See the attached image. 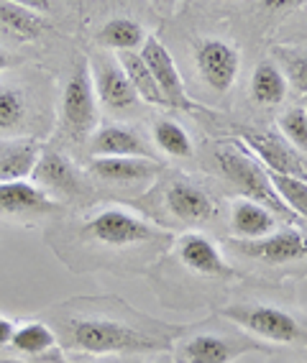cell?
Listing matches in <instances>:
<instances>
[{
	"label": "cell",
	"mask_w": 307,
	"mask_h": 363,
	"mask_svg": "<svg viewBox=\"0 0 307 363\" xmlns=\"http://www.w3.org/2000/svg\"><path fill=\"white\" fill-rule=\"evenodd\" d=\"M52 330L65 350L85 356L169 353L182 325L164 323L121 297H77L52 312Z\"/></svg>",
	"instance_id": "6da1fadb"
},
{
	"label": "cell",
	"mask_w": 307,
	"mask_h": 363,
	"mask_svg": "<svg viewBox=\"0 0 307 363\" xmlns=\"http://www.w3.org/2000/svg\"><path fill=\"white\" fill-rule=\"evenodd\" d=\"M77 238L105 261H133L136 272H144L151 261L169 251L174 243V230L162 228L133 210L103 208L79 223Z\"/></svg>",
	"instance_id": "7a4b0ae2"
},
{
	"label": "cell",
	"mask_w": 307,
	"mask_h": 363,
	"mask_svg": "<svg viewBox=\"0 0 307 363\" xmlns=\"http://www.w3.org/2000/svg\"><path fill=\"white\" fill-rule=\"evenodd\" d=\"M246 353L274 356V348L243 333L238 325H233L218 312L200 323L182 325L169 350L174 363H233Z\"/></svg>",
	"instance_id": "3957f363"
},
{
	"label": "cell",
	"mask_w": 307,
	"mask_h": 363,
	"mask_svg": "<svg viewBox=\"0 0 307 363\" xmlns=\"http://www.w3.org/2000/svg\"><path fill=\"white\" fill-rule=\"evenodd\" d=\"M218 315L267 345L307 348V312L294 302L246 294L230 299L228 305L218 310Z\"/></svg>",
	"instance_id": "277c9868"
},
{
	"label": "cell",
	"mask_w": 307,
	"mask_h": 363,
	"mask_svg": "<svg viewBox=\"0 0 307 363\" xmlns=\"http://www.w3.org/2000/svg\"><path fill=\"white\" fill-rule=\"evenodd\" d=\"M169 251L174 274H184L187 281H200L208 299H216L221 289L238 279V269L225 259L221 246L200 230H187L177 235Z\"/></svg>",
	"instance_id": "5b68a950"
},
{
	"label": "cell",
	"mask_w": 307,
	"mask_h": 363,
	"mask_svg": "<svg viewBox=\"0 0 307 363\" xmlns=\"http://www.w3.org/2000/svg\"><path fill=\"white\" fill-rule=\"evenodd\" d=\"M216 162L221 174L225 182H230L241 197L254 202H262L269 210H274L277 215H281L289 225H300V218L281 202V197L277 195L274 184L269 179V172L259 164L254 154H251L241 141H225L218 146Z\"/></svg>",
	"instance_id": "8992f818"
},
{
	"label": "cell",
	"mask_w": 307,
	"mask_h": 363,
	"mask_svg": "<svg viewBox=\"0 0 307 363\" xmlns=\"http://www.w3.org/2000/svg\"><path fill=\"white\" fill-rule=\"evenodd\" d=\"M235 259L259 264L267 272H289L307 264V233L300 225H281L274 233L256 240H228L225 243Z\"/></svg>",
	"instance_id": "52a82bcc"
},
{
	"label": "cell",
	"mask_w": 307,
	"mask_h": 363,
	"mask_svg": "<svg viewBox=\"0 0 307 363\" xmlns=\"http://www.w3.org/2000/svg\"><path fill=\"white\" fill-rule=\"evenodd\" d=\"M159 210L164 213V220L159 223L162 228L169 223L179 228H200L216 218L213 197L187 177H172L164 184L159 192Z\"/></svg>",
	"instance_id": "ba28073f"
},
{
	"label": "cell",
	"mask_w": 307,
	"mask_h": 363,
	"mask_svg": "<svg viewBox=\"0 0 307 363\" xmlns=\"http://www.w3.org/2000/svg\"><path fill=\"white\" fill-rule=\"evenodd\" d=\"M98 123V95L92 87L90 65H82L74 69L62 95V128L67 136L85 141Z\"/></svg>",
	"instance_id": "9c48e42d"
},
{
	"label": "cell",
	"mask_w": 307,
	"mask_h": 363,
	"mask_svg": "<svg viewBox=\"0 0 307 363\" xmlns=\"http://www.w3.org/2000/svg\"><path fill=\"white\" fill-rule=\"evenodd\" d=\"M33 184L44 189L46 195L54 200H82L90 192L85 179L79 177L77 167H74L65 154H59L54 149L41 151L39 162L33 167Z\"/></svg>",
	"instance_id": "30bf717a"
},
{
	"label": "cell",
	"mask_w": 307,
	"mask_h": 363,
	"mask_svg": "<svg viewBox=\"0 0 307 363\" xmlns=\"http://www.w3.org/2000/svg\"><path fill=\"white\" fill-rule=\"evenodd\" d=\"M195 65L203 82L218 95H225L238 79L241 54L223 39H203L195 46Z\"/></svg>",
	"instance_id": "8fae6325"
},
{
	"label": "cell",
	"mask_w": 307,
	"mask_h": 363,
	"mask_svg": "<svg viewBox=\"0 0 307 363\" xmlns=\"http://www.w3.org/2000/svg\"><path fill=\"white\" fill-rule=\"evenodd\" d=\"M87 65H90V77L100 103L113 113L131 111L133 105H136L138 95L133 90L131 79L125 77L118 57H103L100 54V57H92Z\"/></svg>",
	"instance_id": "7c38bea8"
},
{
	"label": "cell",
	"mask_w": 307,
	"mask_h": 363,
	"mask_svg": "<svg viewBox=\"0 0 307 363\" xmlns=\"http://www.w3.org/2000/svg\"><path fill=\"white\" fill-rule=\"evenodd\" d=\"M138 54H141L144 62L149 65L151 74H154V79H157L164 100H167V108L192 111V103H190V98H187V90H184L182 74H179V69H177L169 49H167L157 36H146L144 46H141V52Z\"/></svg>",
	"instance_id": "4fadbf2b"
},
{
	"label": "cell",
	"mask_w": 307,
	"mask_h": 363,
	"mask_svg": "<svg viewBox=\"0 0 307 363\" xmlns=\"http://www.w3.org/2000/svg\"><path fill=\"white\" fill-rule=\"evenodd\" d=\"M241 143L259 159L264 169L277 172V174L300 177V179L307 182V172L302 167L300 156L281 136L267 133V130H243Z\"/></svg>",
	"instance_id": "5bb4252c"
},
{
	"label": "cell",
	"mask_w": 307,
	"mask_h": 363,
	"mask_svg": "<svg viewBox=\"0 0 307 363\" xmlns=\"http://www.w3.org/2000/svg\"><path fill=\"white\" fill-rule=\"evenodd\" d=\"M87 172L95 179L116 187H138L157 179L162 164L157 159H138V156H92Z\"/></svg>",
	"instance_id": "9a60e30c"
},
{
	"label": "cell",
	"mask_w": 307,
	"mask_h": 363,
	"mask_svg": "<svg viewBox=\"0 0 307 363\" xmlns=\"http://www.w3.org/2000/svg\"><path fill=\"white\" fill-rule=\"evenodd\" d=\"M281 225H289V223L262 202L246 200V197H235L230 202V230H233L235 240L264 238Z\"/></svg>",
	"instance_id": "2e32d148"
},
{
	"label": "cell",
	"mask_w": 307,
	"mask_h": 363,
	"mask_svg": "<svg viewBox=\"0 0 307 363\" xmlns=\"http://www.w3.org/2000/svg\"><path fill=\"white\" fill-rule=\"evenodd\" d=\"M52 210V197L33 182H0V215L3 218H39Z\"/></svg>",
	"instance_id": "e0dca14e"
},
{
	"label": "cell",
	"mask_w": 307,
	"mask_h": 363,
	"mask_svg": "<svg viewBox=\"0 0 307 363\" xmlns=\"http://www.w3.org/2000/svg\"><path fill=\"white\" fill-rule=\"evenodd\" d=\"M92 156H138V159H154V151L136 130L125 125H103L90 138Z\"/></svg>",
	"instance_id": "ac0fdd59"
},
{
	"label": "cell",
	"mask_w": 307,
	"mask_h": 363,
	"mask_svg": "<svg viewBox=\"0 0 307 363\" xmlns=\"http://www.w3.org/2000/svg\"><path fill=\"white\" fill-rule=\"evenodd\" d=\"M41 143L36 138H13L0 141V182H21L33 174L41 156Z\"/></svg>",
	"instance_id": "d6986e66"
},
{
	"label": "cell",
	"mask_w": 307,
	"mask_h": 363,
	"mask_svg": "<svg viewBox=\"0 0 307 363\" xmlns=\"http://www.w3.org/2000/svg\"><path fill=\"white\" fill-rule=\"evenodd\" d=\"M118 62L123 67L125 77L131 79L133 90H136L138 100H144L149 105H167L162 90H159L157 79L151 74L149 65L144 62V57L138 52H118Z\"/></svg>",
	"instance_id": "ffe728a7"
},
{
	"label": "cell",
	"mask_w": 307,
	"mask_h": 363,
	"mask_svg": "<svg viewBox=\"0 0 307 363\" xmlns=\"http://www.w3.org/2000/svg\"><path fill=\"white\" fill-rule=\"evenodd\" d=\"M146 41L144 26L133 18H111L98 31V44L113 52H138Z\"/></svg>",
	"instance_id": "44dd1931"
},
{
	"label": "cell",
	"mask_w": 307,
	"mask_h": 363,
	"mask_svg": "<svg viewBox=\"0 0 307 363\" xmlns=\"http://www.w3.org/2000/svg\"><path fill=\"white\" fill-rule=\"evenodd\" d=\"M0 28L21 41H33L44 33V18L36 11L0 0Z\"/></svg>",
	"instance_id": "7402d4cb"
},
{
	"label": "cell",
	"mask_w": 307,
	"mask_h": 363,
	"mask_svg": "<svg viewBox=\"0 0 307 363\" xmlns=\"http://www.w3.org/2000/svg\"><path fill=\"white\" fill-rule=\"evenodd\" d=\"M287 95V77L281 74L279 65L274 62H264L254 69L251 77V98L264 108L279 105Z\"/></svg>",
	"instance_id": "603a6c76"
},
{
	"label": "cell",
	"mask_w": 307,
	"mask_h": 363,
	"mask_svg": "<svg viewBox=\"0 0 307 363\" xmlns=\"http://www.w3.org/2000/svg\"><path fill=\"white\" fill-rule=\"evenodd\" d=\"M57 333L49 328L46 323H23L13 330V337H11V345L26 356H44L49 350L57 348Z\"/></svg>",
	"instance_id": "cb8c5ba5"
},
{
	"label": "cell",
	"mask_w": 307,
	"mask_h": 363,
	"mask_svg": "<svg viewBox=\"0 0 307 363\" xmlns=\"http://www.w3.org/2000/svg\"><path fill=\"white\" fill-rule=\"evenodd\" d=\"M154 143L172 159H190L195 154L187 130L174 121H164V118L154 125Z\"/></svg>",
	"instance_id": "d4e9b609"
},
{
	"label": "cell",
	"mask_w": 307,
	"mask_h": 363,
	"mask_svg": "<svg viewBox=\"0 0 307 363\" xmlns=\"http://www.w3.org/2000/svg\"><path fill=\"white\" fill-rule=\"evenodd\" d=\"M274 57L279 59V69L294 90L307 95V49L305 46H274Z\"/></svg>",
	"instance_id": "484cf974"
},
{
	"label": "cell",
	"mask_w": 307,
	"mask_h": 363,
	"mask_svg": "<svg viewBox=\"0 0 307 363\" xmlns=\"http://www.w3.org/2000/svg\"><path fill=\"white\" fill-rule=\"evenodd\" d=\"M269 179L274 184L277 195L281 197V202H284L297 218H305L307 220V182L300 179V177L277 174V172H269Z\"/></svg>",
	"instance_id": "4316f807"
},
{
	"label": "cell",
	"mask_w": 307,
	"mask_h": 363,
	"mask_svg": "<svg viewBox=\"0 0 307 363\" xmlns=\"http://www.w3.org/2000/svg\"><path fill=\"white\" fill-rule=\"evenodd\" d=\"M28 113L26 95L18 87H0V130H13Z\"/></svg>",
	"instance_id": "83f0119b"
},
{
	"label": "cell",
	"mask_w": 307,
	"mask_h": 363,
	"mask_svg": "<svg viewBox=\"0 0 307 363\" xmlns=\"http://www.w3.org/2000/svg\"><path fill=\"white\" fill-rule=\"evenodd\" d=\"M279 133L294 151L307 154V111L305 108H289L287 113H281Z\"/></svg>",
	"instance_id": "f1b7e54d"
},
{
	"label": "cell",
	"mask_w": 307,
	"mask_h": 363,
	"mask_svg": "<svg viewBox=\"0 0 307 363\" xmlns=\"http://www.w3.org/2000/svg\"><path fill=\"white\" fill-rule=\"evenodd\" d=\"M8 3L23 6V8H28V11H36V13H49V11H52V0H8Z\"/></svg>",
	"instance_id": "f546056e"
},
{
	"label": "cell",
	"mask_w": 307,
	"mask_h": 363,
	"mask_svg": "<svg viewBox=\"0 0 307 363\" xmlns=\"http://www.w3.org/2000/svg\"><path fill=\"white\" fill-rule=\"evenodd\" d=\"M307 0H262V6L267 11H287V8H294V6H302Z\"/></svg>",
	"instance_id": "4dcf8cb0"
},
{
	"label": "cell",
	"mask_w": 307,
	"mask_h": 363,
	"mask_svg": "<svg viewBox=\"0 0 307 363\" xmlns=\"http://www.w3.org/2000/svg\"><path fill=\"white\" fill-rule=\"evenodd\" d=\"M13 330H16V325L11 323V320L0 318V348H3V345H11V337H13Z\"/></svg>",
	"instance_id": "1f68e13d"
},
{
	"label": "cell",
	"mask_w": 307,
	"mask_h": 363,
	"mask_svg": "<svg viewBox=\"0 0 307 363\" xmlns=\"http://www.w3.org/2000/svg\"><path fill=\"white\" fill-rule=\"evenodd\" d=\"M11 62H13V57H11L8 52H3V49H0V72L6 69V67H11Z\"/></svg>",
	"instance_id": "d6a6232c"
},
{
	"label": "cell",
	"mask_w": 307,
	"mask_h": 363,
	"mask_svg": "<svg viewBox=\"0 0 307 363\" xmlns=\"http://www.w3.org/2000/svg\"><path fill=\"white\" fill-rule=\"evenodd\" d=\"M157 8H162V11H169V8H174V3L177 0H151Z\"/></svg>",
	"instance_id": "836d02e7"
},
{
	"label": "cell",
	"mask_w": 307,
	"mask_h": 363,
	"mask_svg": "<svg viewBox=\"0 0 307 363\" xmlns=\"http://www.w3.org/2000/svg\"><path fill=\"white\" fill-rule=\"evenodd\" d=\"M154 363H174V358H172L169 353H159V358Z\"/></svg>",
	"instance_id": "e575fe53"
},
{
	"label": "cell",
	"mask_w": 307,
	"mask_h": 363,
	"mask_svg": "<svg viewBox=\"0 0 307 363\" xmlns=\"http://www.w3.org/2000/svg\"><path fill=\"white\" fill-rule=\"evenodd\" d=\"M103 363H141V361H133V358H113V361H103Z\"/></svg>",
	"instance_id": "d590c367"
},
{
	"label": "cell",
	"mask_w": 307,
	"mask_h": 363,
	"mask_svg": "<svg viewBox=\"0 0 307 363\" xmlns=\"http://www.w3.org/2000/svg\"><path fill=\"white\" fill-rule=\"evenodd\" d=\"M277 363H294V361H277Z\"/></svg>",
	"instance_id": "8d00e7d4"
},
{
	"label": "cell",
	"mask_w": 307,
	"mask_h": 363,
	"mask_svg": "<svg viewBox=\"0 0 307 363\" xmlns=\"http://www.w3.org/2000/svg\"><path fill=\"white\" fill-rule=\"evenodd\" d=\"M305 111H307V105H305Z\"/></svg>",
	"instance_id": "74e56055"
}]
</instances>
